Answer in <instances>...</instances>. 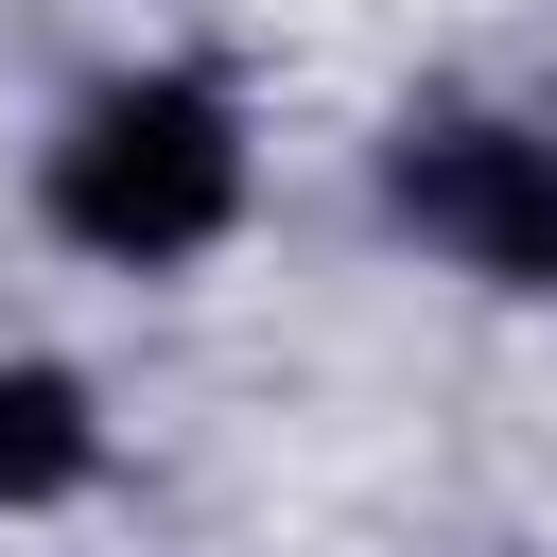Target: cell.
Returning <instances> with one entry per match:
<instances>
[{
	"label": "cell",
	"instance_id": "obj_2",
	"mask_svg": "<svg viewBox=\"0 0 557 557\" xmlns=\"http://www.w3.org/2000/svg\"><path fill=\"white\" fill-rule=\"evenodd\" d=\"M383 174H400L418 244H453L470 278L557 296V122H470V104H435V122H400Z\"/></svg>",
	"mask_w": 557,
	"mask_h": 557
},
{
	"label": "cell",
	"instance_id": "obj_3",
	"mask_svg": "<svg viewBox=\"0 0 557 557\" xmlns=\"http://www.w3.org/2000/svg\"><path fill=\"white\" fill-rule=\"evenodd\" d=\"M87 470V383H52V366H0V505H52Z\"/></svg>",
	"mask_w": 557,
	"mask_h": 557
},
{
	"label": "cell",
	"instance_id": "obj_1",
	"mask_svg": "<svg viewBox=\"0 0 557 557\" xmlns=\"http://www.w3.org/2000/svg\"><path fill=\"white\" fill-rule=\"evenodd\" d=\"M226 209H244V139H226V87L191 70H139L52 139V226L104 261H191Z\"/></svg>",
	"mask_w": 557,
	"mask_h": 557
}]
</instances>
